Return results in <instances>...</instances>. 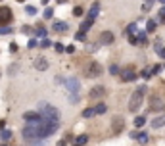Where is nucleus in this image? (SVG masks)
I'll return each mask as SVG.
<instances>
[{
  "instance_id": "18",
  "label": "nucleus",
  "mask_w": 165,
  "mask_h": 146,
  "mask_svg": "<svg viewBox=\"0 0 165 146\" xmlns=\"http://www.w3.org/2000/svg\"><path fill=\"white\" fill-rule=\"evenodd\" d=\"M163 125H165V117H158V119L152 121V127H154V129H159V127H163Z\"/></svg>"
},
{
  "instance_id": "38",
  "label": "nucleus",
  "mask_w": 165,
  "mask_h": 146,
  "mask_svg": "<svg viewBox=\"0 0 165 146\" xmlns=\"http://www.w3.org/2000/svg\"><path fill=\"white\" fill-rule=\"evenodd\" d=\"M27 46H29V48H35V46H37V39H31Z\"/></svg>"
},
{
  "instance_id": "35",
  "label": "nucleus",
  "mask_w": 165,
  "mask_h": 146,
  "mask_svg": "<svg viewBox=\"0 0 165 146\" xmlns=\"http://www.w3.org/2000/svg\"><path fill=\"white\" fill-rule=\"evenodd\" d=\"M12 29H10L8 25H0V35H6V33H10Z\"/></svg>"
},
{
  "instance_id": "44",
  "label": "nucleus",
  "mask_w": 165,
  "mask_h": 146,
  "mask_svg": "<svg viewBox=\"0 0 165 146\" xmlns=\"http://www.w3.org/2000/svg\"><path fill=\"white\" fill-rule=\"evenodd\" d=\"M42 4H48V0H42Z\"/></svg>"
},
{
  "instance_id": "46",
  "label": "nucleus",
  "mask_w": 165,
  "mask_h": 146,
  "mask_svg": "<svg viewBox=\"0 0 165 146\" xmlns=\"http://www.w3.org/2000/svg\"><path fill=\"white\" fill-rule=\"evenodd\" d=\"M17 2H25V0H17Z\"/></svg>"
},
{
  "instance_id": "21",
  "label": "nucleus",
  "mask_w": 165,
  "mask_h": 146,
  "mask_svg": "<svg viewBox=\"0 0 165 146\" xmlns=\"http://www.w3.org/2000/svg\"><path fill=\"white\" fill-rule=\"evenodd\" d=\"M156 27H158L156 19H150L148 23H146V31H148V33H154V31H156Z\"/></svg>"
},
{
  "instance_id": "40",
  "label": "nucleus",
  "mask_w": 165,
  "mask_h": 146,
  "mask_svg": "<svg viewBox=\"0 0 165 146\" xmlns=\"http://www.w3.org/2000/svg\"><path fill=\"white\" fill-rule=\"evenodd\" d=\"M140 77H144V79H148V77H152V75H150V71H148V69H144V71L140 73Z\"/></svg>"
},
{
  "instance_id": "13",
  "label": "nucleus",
  "mask_w": 165,
  "mask_h": 146,
  "mask_svg": "<svg viewBox=\"0 0 165 146\" xmlns=\"http://www.w3.org/2000/svg\"><path fill=\"white\" fill-rule=\"evenodd\" d=\"M129 134H131V139H133V140H136V142H140V144H146V142H148V134H146V133L135 131V133H129Z\"/></svg>"
},
{
  "instance_id": "6",
  "label": "nucleus",
  "mask_w": 165,
  "mask_h": 146,
  "mask_svg": "<svg viewBox=\"0 0 165 146\" xmlns=\"http://www.w3.org/2000/svg\"><path fill=\"white\" fill-rule=\"evenodd\" d=\"M102 75V65L98 62H90L89 67H86V77H90V79H94V77Z\"/></svg>"
},
{
  "instance_id": "23",
  "label": "nucleus",
  "mask_w": 165,
  "mask_h": 146,
  "mask_svg": "<svg viewBox=\"0 0 165 146\" xmlns=\"http://www.w3.org/2000/svg\"><path fill=\"white\" fill-rule=\"evenodd\" d=\"M86 142H89V137H86V134H81V137H77V144H79V146H85Z\"/></svg>"
},
{
  "instance_id": "14",
  "label": "nucleus",
  "mask_w": 165,
  "mask_h": 146,
  "mask_svg": "<svg viewBox=\"0 0 165 146\" xmlns=\"http://www.w3.org/2000/svg\"><path fill=\"white\" fill-rule=\"evenodd\" d=\"M52 27H54V31H56V33H67V29H69V25L65 23V21H56Z\"/></svg>"
},
{
  "instance_id": "26",
  "label": "nucleus",
  "mask_w": 165,
  "mask_h": 146,
  "mask_svg": "<svg viewBox=\"0 0 165 146\" xmlns=\"http://www.w3.org/2000/svg\"><path fill=\"white\" fill-rule=\"evenodd\" d=\"M152 4H154V0H146V2L142 4V12H148V10L152 8Z\"/></svg>"
},
{
  "instance_id": "17",
  "label": "nucleus",
  "mask_w": 165,
  "mask_h": 146,
  "mask_svg": "<svg viewBox=\"0 0 165 146\" xmlns=\"http://www.w3.org/2000/svg\"><path fill=\"white\" fill-rule=\"evenodd\" d=\"M92 110H94V115H98V114H106V110H108V108H106V104L98 102V104H96V106H94Z\"/></svg>"
},
{
  "instance_id": "45",
  "label": "nucleus",
  "mask_w": 165,
  "mask_h": 146,
  "mask_svg": "<svg viewBox=\"0 0 165 146\" xmlns=\"http://www.w3.org/2000/svg\"><path fill=\"white\" fill-rule=\"evenodd\" d=\"M159 2H161V4H165V0H159Z\"/></svg>"
},
{
  "instance_id": "16",
  "label": "nucleus",
  "mask_w": 165,
  "mask_h": 146,
  "mask_svg": "<svg viewBox=\"0 0 165 146\" xmlns=\"http://www.w3.org/2000/svg\"><path fill=\"white\" fill-rule=\"evenodd\" d=\"M136 44H140V46H146V44H148L146 33H136Z\"/></svg>"
},
{
  "instance_id": "32",
  "label": "nucleus",
  "mask_w": 165,
  "mask_h": 146,
  "mask_svg": "<svg viewBox=\"0 0 165 146\" xmlns=\"http://www.w3.org/2000/svg\"><path fill=\"white\" fill-rule=\"evenodd\" d=\"M154 48H156V52H159V50L163 48V40H161V39H158V40H156V46H154Z\"/></svg>"
},
{
  "instance_id": "33",
  "label": "nucleus",
  "mask_w": 165,
  "mask_h": 146,
  "mask_svg": "<svg viewBox=\"0 0 165 146\" xmlns=\"http://www.w3.org/2000/svg\"><path fill=\"white\" fill-rule=\"evenodd\" d=\"M0 137H2V140H8L10 137H12V133H10V131H2V133H0Z\"/></svg>"
},
{
  "instance_id": "1",
  "label": "nucleus",
  "mask_w": 165,
  "mask_h": 146,
  "mask_svg": "<svg viewBox=\"0 0 165 146\" xmlns=\"http://www.w3.org/2000/svg\"><path fill=\"white\" fill-rule=\"evenodd\" d=\"M144 94H146V87L144 85L135 88V92L131 94V100H129V111H136L142 106V102H144Z\"/></svg>"
},
{
  "instance_id": "7",
  "label": "nucleus",
  "mask_w": 165,
  "mask_h": 146,
  "mask_svg": "<svg viewBox=\"0 0 165 146\" xmlns=\"http://www.w3.org/2000/svg\"><path fill=\"white\" fill-rule=\"evenodd\" d=\"M123 129H125V119L121 117V115H115V117L112 119V133H113V134H119Z\"/></svg>"
},
{
  "instance_id": "27",
  "label": "nucleus",
  "mask_w": 165,
  "mask_h": 146,
  "mask_svg": "<svg viewBox=\"0 0 165 146\" xmlns=\"http://www.w3.org/2000/svg\"><path fill=\"white\" fill-rule=\"evenodd\" d=\"M144 123H146L144 117H136V119H135V125H136V127H144Z\"/></svg>"
},
{
  "instance_id": "11",
  "label": "nucleus",
  "mask_w": 165,
  "mask_h": 146,
  "mask_svg": "<svg viewBox=\"0 0 165 146\" xmlns=\"http://www.w3.org/2000/svg\"><path fill=\"white\" fill-rule=\"evenodd\" d=\"M33 65H35V69H39V71H46L48 69V60L44 56H39V58H35Z\"/></svg>"
},
{
  "instance_id": "29",
  "label": "nucleus",
  "mask_w": 165,
  "mask_h": 146,
  "mask_svg": "<svg viewBox=\"0 0 165 146\" xmlns=\"http://www.w3.org/2000/svg\"><path fill=\"white\" fill-rule=\"evenodd\" d=\"M40 46H42V48H48V46H52V40H48V39H42V40H40Z\"/></svg>"
},
{
  "instance_id": "4",
  "label": "nucleus",
  "mask_w": 165,
  "mask_h": 146,
  "mask_svg": "<svg viewBox=\"0 0 165 146\" xmlns=\"http://www.w3.org/2000/svg\"><path fill=\"white\" fill-rule=\"evenodd\" d=\"M65 88H67V92L71 94V100H73V102H77V100H79L77 92H79V88H81L79 79H75V77H69V79H65Z\"/></svg>"
},
{
  "instance_id": "31",
  "label": "nucleus",
  "mask_w": 165,
  "mask_h": 146,
  "mask_svg": "<svg viewBox=\"0 0 165 146\" xmlns=\"http://www.w3.org/2000/svg\"><path fill=\"white\" fill-rule=\"evenodd\" d=\"M52 14H54V12H52V8H46L42 16H44V19H50V17H52Z\"/></svg>"
},
{
  "instance_id": "28",
  "label": "nucleus",
  "mask_w": 165,
  "mask_h": 146,
  "mask_svg": "<svg viewBox=\"0 0 165 146\" xmlns=\"http://www.w3.org/2000/svg\"><path fill=\"white\" fill-rule=\"evenodd\" d=\"M109 73H112V75H119V65H109Z\"/></svg>"
},
{
  "instance_id": "34",
  "label": "nucleus",
  "mask_w": 165,
  "mask_h": 146,
  "mask_svg": "<svg viewBox=\"0 0 165 146\" xmlns=\"http://www.w3.org/2000/svg\"><path fill=\"white\" fill-rule=\"evenodd\" d=\"M35 33H37V37H44V35H46V29H44V27H39Z\"/></svg>"
},
{
  "instance_id": "37",
  "label": "nucleus",
  "mask_w": 165,
  "mask_h": 146,
  "mask_svg": "<svg viewBox=\"0 0 165 146\" xmlns=\"http://www.w3.org/2000/svg\"><path fill=\"white\" fill-rule=\"evenodd\" d=\"M75 39H77V40H85V39H86V35H85L83 31H79V33L75 35Z\"/></svg>"
},
{
  "instance_id": "22",
  "label": "nucleus",
  "mask_w": 165,
  "mask_h": 146,
  "mask_svg": "<svg viewBox=\"0 0 165 146\" xmlns=\"http://www.w3.org/2000/svg\"><path fill=\"white\" fill-rule=\"evenodd\" d=\"M136 33H138L136 23H131V25H129V29H127V35H136Z\"/></svg>"
},
{
  "instance_id": "42",
  "label": "nucleus",
  "mask_w": 165,
  "mask_h": 146,
  "mask_svg": "<svg viewBox=\"0 0 165 146\" xmlns=\"http://www.w3.org/2000/svg\"><path fill=\"white\" fill-rule=\"evenodd\" d=\"M58 146H65V140H60V142H58Z\"/></svg>"
},
{
  "instance_id": "2",
  "label": "nucleus",
  "mask_w": 165,
  "mask_h": 146,
  "mask_svg": "<svg viewBox=\"0 0 165 146\" xmlns=\"http://www.w3.org/2000/svg\"><path fill=\"white\" fill-rule=\"evenodd\" d=\"M39 114H40V117H44V119H48V121L60 123V111L54 108V106H50L48 102H40V104H39Z\"/></svg>"
},
{
  "instance_id": "3",
  "label": "nucleus",
  "mask_w": 165,
  "mask_h": 146,
  "mask_svg": "<svg viewBox=\"0 0 165 146\" xmlns=\"http://www.w3.org/2000/svg\"><path fill=\"white\" fill-rule=\"evenodd\" d=\"M21 134H23V139H25V140H31V142L42 140V134H40L39 125H27V127H23Z\"/></svg>"
},
{
  "instance_id": "5",
  "label": "nucleus",
  "mask_w": 165,
  "mask_h": 146,
  "mask_svg": "<svg viewBox=\"0 0 165 146\" xmlns=\"http://www.w3.org/2000/svg\"><path fill=\"white\" fill-rule=\"evenodd\" d=\"M119 73H121V79H123L125 83L129 81H135L136 77H138V73H135V67L133 65H129V67H125V69H119Z\"/></svg>"
},
{
  "instance_id": "30",
  "label": "nucleus",
  "mask_w": 165,
  "mask_h": 146,
  "mask_svg": "<svg viewBox=\"0 0 165 146\" xmlns=\"http://www.w3.org/2000/svg\"><path fill=\"white\" fill-rule=\"evenodd\" d=\"M159 71H161V65H159V64H156V65L152 67V71H150V75H156V73H159Z\"/></svg>"
},
{
  "instance_id": "47",
  "label": "nucleus",
  "mask_w": 165,
  "mask_h": 146,
  "mask_svg": "<svg viewBox=\"0 0 165 146\" xmlns=\"http://www.w3.org/2000/svg\"><path fill=\"white\" fill-rule=\"evenodd\" d=\"M0 146H6V144H0Z\"/></svg>"
},
{
  "instance_id": "8",
  "label": "nucleus",
  "mask_w": 165,
  "mask_h": 146,
  "mask_svg": "<svg viewBox=\"0 0 165 146\" xmlns=\"http://www.w3.org/2000/svg\"><path fill=\"white\" fill-rule=\"evenodd\" d=\"M12 21V10L8 6H0V25H8Z\"/></svg>"
},
{
  "instance_id": "36",
  "label": "nucleus",
  "mask_w": 165,
  "mask_h": 146,
  "mask_svg": "<svg viewBox=\"0 0 165 146\" xmlns=\"http://www.w3.org/2000/svg\"><path fill=\"white\" fill-rule=\"evenodd\" d=\"M25 12H27L29 16H35V14H37V10L33 8V6H27V8H25Z\"/></svg>"
},
{
  "instance_id": "9",
  "label": "nucleus",
  "mask_w": 165,
  "mask_h": 146,
  "mask_svg": "<svg viewBox=\"0 0 165 146\" xmlns=\"http://www.w3.org/2000/svg\"><path fill=\"white\" fill-rule=\"evenodd\" d=\"M23 119L27 121V125H37L42 117H40L39 111H25V114H23Z\"/></svg>"
},
{
  "instance_id": "15",
  "label": "nucleus",
  "mask_w": 165,
  "mask_h": 146,
  "mask_svg": "<svg viewBox=\"0 0 165 146\" xmlns=\"http://www.w3.org/2000/svg\"><path fill=\"white\" fill-rule=\"evenodd\" d=\"M98 12H100V4L94 2V4H92V8H90V12H89V16H86V19L94 21V19H96V16H98Z\"/></svg>"
},
{
  "instance_id": "43",
  "label": "nucleus",
  "mask_w": 165,
  "mask_h": 146,
  "mask_svg": "<svg viewBox=\"0 0 165 146\" xmlns=\"http://www.w3.org/2000/svg\"><path fill=\"white\" fill-rule=\"evenodd\" d=\"M58 2H60V4H65V2H67V0H58Z\"/></svg>"
},
{
  "instance_id": "41",
  "label": "nucleus",
  "mask_w": 165,
  "mask_h": 146,
  "mask_svg": "<svg viewBox=\"0 0 165 146\" xmlns=\"http://www.w3.org/2000/svg\"><path fill=\"white\" fill-rule=\"evenodd\" d=\"M159 58H165V48H161V50H159Z\"/></svg>"
},
{
  "instance_id": "10",
  "label": "nucleus",
  "mask_w": 165,
  "mask_h": 146,
  "mask_svg": "<svg viewBox=\"0 0 165 146\" xmlns=\"http://www.w3.org/2000/svg\"><path fill=\"white\" fill-rule=\"evenodd\" d=\"M104 96H106V87H94V88H90V92H89L90 100H100Z\"/></svg>"
},
{
  "instance_id": "19",
  "label": "nucleus",
  "mask_w": 165,
  "mask_h": 146,
  "mask_svg": "<svg viewBox=\"0 0 165 146\" xmlns=\"http://www.w3.org/2000/svg\"><path fill=\"white\" fill-rule=\"evenodd\" d=\"M92 23H94V21H90V19H85L83 23H81V31H83V33H86V31H89V29L92 27Z\"/></svg>"
},
{
  "instance_id": "48",
  "label": "nucleus",
  "mask_w": 165,
  "mask_h": 146,
  "mask_svg": "<svg viewBox=\"0 0 165 146\" xmlns=\"http://www.w3.org/2000/svg\"><path fill=\"white\" fill-rule=\"evenodd\" d=\"M75 146H79V144H75Z\"/></svg>"
},
{
  "instance_id": "25",
  "label": "nucleus",
  "mask_w": 165,
  "mask_h": 146,
  "mask_svg": "<svg viewBox=\"0 0 165 146\" xmlns=\"http://www.w3.org/2000/svg\"><path fill=\"white\" fill-rule=\"evenodd\" d=\"M94 115V110L92 108H86V110H83V117H86V119H89V117H92Z\"/></svg>"
},
{
  "instance_id": "24",
  "label": "nucleus",
  "mask_w": 165,
  "mask_h": 146,
  "mask_svg": "<svg viewBox=\"0 0 165 146\" xmlns=\"http://www.w3.org/2000/svg\"><path fill=\"white\" fill-rule=\"evenodd\" d=\"M83 14H85V10H83L81 6H75V8H73V16H75V17H81Z\"/></svg>"
},
{
  "instance_id": "39",
  "label": "nucleus",
  "mask_w": 165,
  "mask_h": 146,
  "mask_svg": "<svg viewBox=\"0 0 165 146\" xmlns=\"http://www.w3.org/2000/svg\"><path fill=\"white\" fill-rule=\"evenodd\" d=\"M159 17H161V21H165V6L159 8Z\"/></svg>"
},
{
  "instance_id": "12",
  "label": "nucleus",
  "mask_w": 165,
  "mask_h": 146,
  "mask_svg": "<svg viewBox=\"0 0 165 146\" xmlns=\"http://www.w3.org/2000/svg\"><path fill=\"white\" fill-rule=\"evenodd\" d=\"M113 40H115V37L112 31H102L100 39H98V42H102V44H113Z\"/></svg>"
},
{
  "instance_id": "20",
  "label": "nucleus",
  "mask_w": 165,
  "mask_h": 146,
  "mask_svg": "<svg viewBox=\"0 0 165 146\" xmlns=\"http://www.w3.org/2000/svg\"><path fill=\"white\" fill-rule=\"evenodd\" d=\"M163 104H161V100H158V96H154L152 98V110H161Z\"/></svg>"
}]
</instances>
